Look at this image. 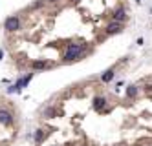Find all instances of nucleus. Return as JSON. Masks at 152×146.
Masks as SVG:
<instances>
[{
  "instance_id": "obj_4",
  "label": "nucleus",
  "mask_w": 152,
  "mask_h": 146,
  "mask_svg": "<svg viewBox=\"0 0 152 146\" xmlns=\"http://www.w3.org/2000/svg\"><path fill=\"white\" fill-rule=\"evenodd\" d=\"M4 28L7 31H18L20 29V18L18 17H7L4 20Z\"/></svg>"
},
{
  "instance_id": "obj_3",
  "label": "nucleus",
  "mask_w": 152,
  "mask_h": 146,
  "mask_svg": "<svg viewBox=\"0 0 152 146\" xmlns=\"http://www.w3.org/2000/svg\"><path fill=\"white\" fill-rule=\"evenodd\" d=\"M13 120H15L13 112H9L7 108H0V124L2 126H11Z\"/></svg>"
},
{
  "instance_id": "obj_12",
  "label": "nucleus",
  "mask_w": 152,
  "mask_h": 146,
  "mask_svg": "<svg viewBox=\"0 0 152 146\" xmlns=\"http://www.w3.org/2000/svg\"><path fill=\"white\" fill-rule=\"evenodd\" d=\"M44 117H46V119H50V117H55V108L48 106L46 110H44Z\"/></svg>"
},
{
  "instance_id": "obj_8",
  "label": "nucleus",
  "mask_w": 152,
  "mask_h": 146,
  "mask_svg": "<svg viewBox=\"0 0 152 146\" xmlns=\"http://www.w3.org/2000/svg\"><path fill=\"white\" fill-rule=\"evenodd\" d=\"M31 68L33 69H50L53 68V62H50V60H35V62H31Z\"/></svg>"
},
{
  "instance_id": "obj_10",
  "label": "nucleus",
  "mask_w": 152,
  "mask_h": 146,
  "mask_svg": "<svg viewBox=\"0 0 152 146\" xmlns=\"http://www.w3.org/2000/svg\"><path fill=\"white\" fill-rule=\"evenodd\" d=\"M114 77H115V69H114V68H110V69H106V71L101 75V80L108 84V82H112V80H114Z\"/></svg>"
},
{
  "instance_id": "obj_16",
  "label": "nucleus",
  "mask_w": 152,
  "mask_h": 146,
  "mask_svg": "<svg viewBox=\"0 0 152 146\" xmlns=\"http://www.w3.org/2000/svg\"><path fill=\"white\" fill-rule=\"evenodd\" d=\"M48 2H57V0H48Z\"/></svg>"
},
{
  "instance_id": "obj_11",
  "label": "nucleus",
  "mask_w": 152,
  "mask_h": 146,
  "mask_svg": "<svg viewBox=\"0 0 152 146\" xmlns=\"http://www.w3.org/2000/svg\"><path fill=\"white\" fill-rule=\"evenodd\" d=\"M33 139H35V143H37V144H40L44 141V130L42 128H37V130H35V133H33Z\"/></svg>"
},
{
  "instance_id": "obj_15",
  "label": "nucleus",
  "mask_w": 152,
  "mask_h": 146,
  "mask_svg": "<svg viewBox=\"0 0 152 146\" xmlns=\"http://www.w3.org/2000/svg\"><path fill=\"white\" fill-rule=\"evenodd\" d=\"M72 2H73V4H77V2H81V0H72Z\"/></svg>"
},
{
  "instance_id": "obj_14",
  "label": "nucleus",
  "mask_w": 152,
  "mask_h": 146,
  "mask_svg": "<svg viewBox=\"0 0 152 146\" xmlns=\"http://www.w3.org/2000/svg\"><path fill=\"white\" fill-rule=\"evenodd\" d=\"M4 59V49H0V60Z\"/></svg>"
},
{
  "instance_id": "obj_1",
  "label": "nucleus",
  "mask_w": 152,
  "mask_h": 146,
  "mask_svg": "<svg viewBox=\"0 0 152 146\" xmlns=\"http://www.w3.org/2000/svg\"><path fill=\"white\" fill-rule=\"evenodd\" d=\"M86 49L84 44H79V42H72L68 44L66 48V53H64V62H73V60L81 59V53Z\"/></svg>"
},
{
  "instance_id": "obj_9",
  "label": "nucleus",
  "mask_w": 152,
  "mask_h": 146,
  "mask_svg": "<svg viewBox=\"0 0 152 146\" xmlns=\"http://www.w3.org/2000/svg\"><path fill=\"white\" fill-rule=\"evenodd\" d=\"M138 93H139V86H138V84H130V86L125 89V97L126 99H134Z\"/></svg>"
},
{
  "instance_id": "obj_6",
  "label": "nucleus",
  "mask_w": 152,
  "mask_h": 146,
  "mask_svg": "<svg viewBox=\"0 0 152 146\" xmlns=\"http://www.w3.org/2000/svg\"><path fill=\"white\" fill-rule=\"evenodd\" d=\"M126 20V11H125V7H117L115 11L112 13V22H119V24H123Z\"/></svg>"
},
{
  "instance_id": "obj_7",
  "label": "nucleus",
  "mask_w": 152,
  "mask_h": 146,
  "mask_svg": "<svg viewBox=\"0 0 152 146\" xmlns=\"http://www.w3.org/2000/svg\"><path fill=\"white\" fill-rule=\"evenodd\" d=\"M106 35H115V33H121L123 31V24H119V22H110L108 26H106Z\"/></svg>"
},
{
  "instance_id": "obj_2",
  "label": "nucleus",
  "mask_w": 152,
  "mask_h": 146,
  "mask_svg": "<svg viewBox=\"0 0 152 146\" xmlns=\"http://www.w3.org/2000/svg\"><path fill=\"white\" fill-rule=\"evenodd\" d=\"M33 79V73H26L24 77H20L15 84H11V86L7 88V93L11 95V93H22V89L24 88H28V84H29V80Z\"/></svg>"
},
{
  "instance_id": "obj_13",
  "label": "nucleus",
  "mask_w": 152,
  "mask_h": 146,
  "mask_svg": "<svg viewBox=\"0 0 152 146\" xmlns=\"http://www.w3.org/2000/svg\"><path fill=\"white\" fill-rule=\"evenodd\" d=\"M40 6H42V2H33V4H31L33 9H35V7H40Z\"/></svg>"
},
{
  "instance_id": "obj_5",
  "label": "nucleus",
  "mask_w": 152,
  "mask_h": 146,
  "mask_svg": "<svg viewBox=\"0 0 152 146\" xmlns=\"http://www.w3.org/2000/svg\"><path fill=\"white\" fill-rule=\"evenodd\" d=\"M106 104H108V100H106V97H103V95H97V97H94L92 100V106L95 112H105Z\"/></svg>"
}]
</instances>
